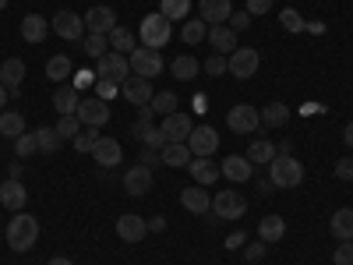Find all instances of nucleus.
<instances>
[{"mask_svg": "<svg viewBox=\"0 0 353 265\" xmlns=\"http://www.w3.org/2000/svg\"><path fill=\"white\" fill-rule=\"evenodd\" d=\"M36 241H39V219L28 213H18L8 223V244L14 251H28V248H36Z\"/></svg>", "mask_w": 353, "mask_h": 265, "instance_id": "nucleus-1", "label": "nucleus"}, {"mask_svg": "<svg viewBox=\"0 0 353 265\" xmlns=\"http://www.w3.org/2000/svg\"><path fill=\"white\" fill-rule=\"evenodd\" d=\"M138 36H141V43L149 46V50H163V46L170 43V36H173L170 18H163L159 11H156V14H145L141 25H138Z\"/></svg>", "mask_w": 353, "mask_h": 265, "instance_id": "nucleus-2", "label": "nucleus"}, {"mask_svg": "<svg viewBox=\"0 0 353 265\" xmlns=\"http://www.w3.org/2000/svg\"><path fill=\"white\" fill-rule=\"evenodd\" d=\"M269 181L276 184V188H297L301 181H304V166L293 159V156H279L276 153V159L269 163Z\"/></svg>", "mask_w": 353, "mask_h": 265, "instance_id": "nucleus-3", "label": "nucleus"}, {"mask_svg": "<svg viewBox=\"0 0 353 265\" xmlns=\"http://www.w3.org/2000/svg\"><path fill=\"white\" fill-rule=\"evenodd\" d=\"M258 68H261V57H258V50L254 46H237L230 57H226V71L237 78V81H248V78H254L258 75Z\"/></svg>", "mask_w": 353, "mask_h": 265, "instance_id": "nucleus-4", "label": "nucleus"}, {"mask_svg": "<svg viewBox=\"0 0 353 265\" xmlns=\"http://www.w3.org/2000/svg\"><path fill=\"white\" fill-rule=\"evenodd\" d=\"M128 61H131V75H138V78H159L163 75V57H159V50H149V46H134L131 53H128Z\"/></svg>", "mask_w": 353, "mask_h": 265, "instance_id": "nucleus-5", "label": "nucleus"}, {"mask_svg": "<svg viewBox=\"0 0 353 265\" xmlns=\"http://www.w3.org/2000/svg\"><path fill=\"white\" fill-rule=\"evenodd\" d=\"M96 78H106V81H117V85H124L128 78H131V61L124 53H106V57H99L96 61Z\"/></svg>", "mask_w": 353, "mask_h": 265, "instance_id": "nucleus-6", "label": "nucleus"}, {"mask_svg": "<svg viewBox=\"0 0 353 265\" xmlns=\"http://www.w3.org/2000/svg\"><path fill=\"white\" fill-rule=\"evenodd\" d=\"M226 124L233 128V135H251V131L261 128V113L251 103H237V106L226 113Z\"/></svg>", "mask_w": 353, "mask_h": 265, "instance_id": "nucleus-7", "label": "nucleus"}, {"mask_svg": "<svg viewBox=\"0 0 353 265\" xmlns=\"http://www.w3.org/2000/svg\"><path fill=\"white\" fill-rule=\"evenodd\" d=\"M212 213H216V219H241L244 213H248V198L241 195V191H219L216 198H212Z\"/></svg>", "mask_w": 353, "mask_h": 265, "instance_id": "nucleus-8", "label": "nucleus"}, {"mask_svg": "<svg viewBox=\"0 0 353 265\" xmlns=\"http://www.w3.org/2000/svg\"><path fill=\"white\" fill-rule=\"evenodd\" d=\"M74 117L81 121V128H103V124L110 121V106H106V99H99V96H88V99L78 103Z\"/></svg>", "mask_w": 353, "mask_h": 265, "instance_id": "nucleus-9", "label": "nucleus"}, {"mask_svg": "<svg viewBox=\"0 0 353 265\" xmlns=\"http://www.w3.org/2000/svg\"><path fill=\"white\" fill-rule=\"evenodd\" d=\"M50 28H53L61 39H81V36H85V18L74 14V11H57V14L50 18Z\"/></svg>", "mask_w": 353, "mask_h": 265, "instance_id": "nucleus-10", "label": "nucleus"}, {"mask_svg": "<svg viewBox=\"0 0 353 265\" xmlns=\"http://www.w3.org/2000/svg\"><path fill=\"white\" fill-rule=\"evenodd\" d=\"M152 184H156V177H152V170L149 166H131L128 173H124V191L131 195V198H141V195H149L152 191Z\"/></svg>", "mask_w": 353, "mask_h": 265, "instance_id": "nucleus-11", "label": "nucleus"}, {"mask_svg": "<svg viewBox=\"0 0 353 265\" xmlns=\"http://www.w3.org/2000/svg\"><path fill=\"white\" fill-rule=\"evenodd\" d=\"M188 149H191V156H212V153L219 149V135H216V128H209V124L194 128L191 138H188Z\"/></svg>", "mask_w": 353, "mask_h": 265, "instance_id": "nucleus-12", "label": "nucleus"}, {"mask_svg": "<svg viewBox=\"0 0 353 265\" xmlns=\"http://www.w3.org/2000/svg\"><path fill=\"white\" fill-rule=\"evenodd\" d=\"M121 92H124V99L131 103V106H149L152 103V81L149 78H138V75H131L124 85H121Z\"/></svg>", "mask_w": 353, "mask_h": 265, "instance_id": "nucleus-13", "label": "nucleus"}, {"mask_svg": "<svg viewBox=\"0 0 353 265\" xmlns=\"http://www.w3.org/2000/svg\"><path fill=\"white\" fill-rule=\"evenodd\" d=\"M219 173L226 177V181H233V184H244V181H251L254 163H251L248 156H226V159L219 163Z\"/></svg>", "mask_w": 353, "mask_h": 265, "instance_id": "nucleus-14", "label": "nucleus"}, {"mask_svg": "<svg viewBox=\"0 0 353 265\" xmlns=\"http://www.w3.org/2000/svg\"><path fill=\"white\" fill-rule=\"evenodd\" d=\"M145 233H149V219H141V216H134V213H128V216L117 219V237L128 241V244H138Z\"/></svg>", "mask_w": 353, "mask_h": 265, "instance_id": "nucleus-15", "label": "nucleus"}, {"mask_svg": "<svg viewBox=\"0 0 353 265\" xmlns=\"http://www.w3.org/2000/svg\"><path fill=\"white\" fill-rule=\"evenodd\" d=\"M85 28H92V32H99V36H110L113 28H117V14H113V8H106V4L88 8V14H85Z\"/></svg>", "mask_w": 353, "mask_h": 265, "instance_id": "nucleus-16", "label": "nucleus"}, {"mask_svg": "<svg viewBox=\"0 0 353 265\" xmlns=\"http://www.w3.org/2000/svg\"><path fill=\"white\" fill-rule=\"evenodd\" d=\"M159 131L166 135V141H188L191 131H194V124H191L188 113H170V117H163V128Z\"/></svg>", "mask_w": 353, "mask_h": 265, "instance_id": "nucleus-17", "label": "nucleus"}, {"mask_svg": "<svg viewBox=\"0 0 353 265\" xmlns=\"http://www.w3.org/2000/svg\"><path fill=\"white\" fill-rule=\"evenodd\" d=\"M25 202H28L25 184L14 181V177H8V181L0 184V205H4V209H11V213H21V209H25Z\"/></svg>", "mask_w": 353, "mask_h": 265, "instance_id": "nucleus-18", "label": "nucleus"}, {"mask_svg": "<svg viewBox=\"0 0 353 265\" xmlns=\"http://www.w3.org/2000/svg\"><path fill=\"white\" fill-rule=\"evenodd\" d=\"M121 156H124V149H121V141L117 138H110V135H99V141H96V149H92V159L99 163V166H117L121 163Z\"/></svg>", "mask_w": 353, "mask_h": 265, "instance_id": "nucleus-19", "label": "nucleus"}, {"mask_svg": "<svg viewBox=\"0 0 353 265\" xmlns=\"http://www.w3.org/2000/svg\"><path fill=\"white\" fill-rule=\"evenodd\" d=\"M181 205H184L188 213H194V216L212 213V198H209V191H205L201 184H194V188H184V191H181Z\"/></svg>", "mask_w": 353, "mask_h": 265, "instance_id": "nucleus-20", "label": "nucleus"}, {"mask_svg": "<svg viewBox=\"0 0 353 265\" xmlns=\"http://www.w3.org/2000/svg\"><path fill=\"white\" fill-rule=\"evenodd\" d=\"M188 170H191V177H194V181H198L201 188L216 184L219 177H223V173H219V163H212V156H194Z\"/></svg>", "mask_w": 353, "mask_h": 265, "instance_id": "nucleus-21", "label": "nucleus"}, {"mask_svg": "<svg viewBox=\"0 0 353 265\" xmlns=\"http://www.w3.org/2000/svg\"><path fill=\"white\" fill-rule=\"evenodd\" d=\"M209 46L223 57H230L233 50H237V32H233L230 25H212L209 28Z\"/></svg>", "mask_w": 353, "mask_h": 265, "instance_id": "nucleus-22", "label": "nucleus"}, {"mask_svg": "<svg viewBox=\"0 0 353 265\" xmlns=\"http://www.w3.org/2000/svg\"><path fill=\"white\" fill-rule=\"evenodd\" d=\"M198 8H201V21H209V25H226L233 14L230 0H201Z\"/></svg>", "mask_w": 353, "mask_h": 265, "instance_id": "nucleus-23", "label": "nucleus"}, {"mask_svg": "<svg viewBox=\"0 0 353 265\" xmlns=\"http://www.w3.org/2000/svg\"><path fill=\"white\" fill-rule=\"evenodd\" d=\"M46 32H50V21L43 14H25L21 18V39L25 43H43Z\"/></svg>", "mask_w": 353, "mask_h": 265, "instance_id": "nucleus-24", "label": "nucleus"}, {"mask_svg": "<svg viewBox=\"0 0 353 265\" xmlns=\"http://www.w3.org/2000/svg\"><path fill=\"white\" fill-rule=\"evenodd\" d=\"M159 156H163V163L173 166V170H176V166H191V159H194L191 149H188V141H166Z\"/></svg>", "mask_w": 353, "mask_h": 265, "instance_id": "nucleus-25", "label": "nucleus"}, {"mask_svg": "<svg viewBox=\"0 0 353 265\" xmlns=\"http://www.w3.org/2000/svg\"><path fill=\"white\" fill-rule=\"evenodd\" d=\"M283 233H286V219H283V216H265V219L258 223V241H261V244L283 241Z\"/></svg>", "mask_w": 353, "mask_h": 265, "instance_id": "nucleus-26", "label": "nucleus"}, {"mask_svg": "<svg viewBox=\"0 0 353 265\" xmlns=\"http://www.w3.org/2000/svg\"><path fill=\"white\" fill-rule=\"evenodd\" d=\"M21 78H25V64L18 61V57H8V61L0 64V85H4L8 92H14V88L21 85Z\"/></svg>", "mask_w": 353, "mask_h": 265, "instance_id": "nucleus-27", "label": "nucleus"}, {"mask_svg": "<svg viewBox=\"0 0 353 265\" xmlns=\"http://www.w3.org/2000/svg\"><path fill=\"white\" fill-rule=\"evenodd\" d=\"M78 103H81V96H78L74 85H61V88L53 92V106H57V113H61V117H64V113H74Z\"/></svg>", "mask_w": 353, "mask_h": 265, "instance_id": "nucleus-28", "label": "nucleus"}, {"mask_svg": "<svg viewBox=\"0 0 353 265\" xmlns=\"http://www.w3.org/2000/svg\"><path fill=\"white\" fill-rule=\"evenodd\" d=\"M329 230H332L336 241H353V209H339L329 219Z\"/></svg>", "mask_w": 353, "mask_h": 265, "instance_id": "nucleus-29", "label": "nucleus"}, {"mask_svg": "<svg viewBox=\"0 0 353 265\" xmlns=\"http://www.w3.org/2000/svg\"><path fill=\"white\" fill-rule=\"evenodd\" d=\"M170 71H173V78H176V81H194V78H198V71H201V64L194 61L191 53H184V57H176V61L170 64Z\"/></svg>", "mask_w": 353, "mask_h": 265, "instance_id": "nucleus-30", "label": "nucleus"}, {"mask_svg": "<svg viewBox=\"0 0 353 265\" xmlns=\"http://www.w3.org/2000/svg\"><path fill=\"white\" fill-rule=\"evenodd\" d=\"M131 131H134V135H138V138H141L145 145H149V149H156V153H163V145H166V135H163L159 128H152L149 121H138V124H134Z\"/></svg>", "mask_w": 353, "mask_h": 265, "instance_id": "nucleus-31", "label": "nucleus"}, {"mask_svg": "<svg viewBox=\"0 0 353 265\" xmlns=\"http://www.w3.org/2000/svg\"><path fill=\"white\" fill-rule=\"evenodd\" d=\"M71 75H74L71 57L57 53V57H50V61H46V78H53V81H64V78H71Z\"/></svg>", "mask_w": 353, "mask_h": 265, "instance_id": "nucleus-32", "label": "nucleus"}, {"mask_svg": "<svg viewBox=\"0 0 353 265\" xmlns=\"http://www.w3.org/2000/svg\"><path fill=\"white\" fill-rule=\"evenodd\" d=\"M286 121H290V106H286V103L261 106V124H265V128H283Z\"/></svg>", "mask_w": 353, "mask_h": 265, "instance_id": "nucleus-33", "label": "nucleus"}, {"mask_svg": "<svg viewBox=\"0 0 353 265\" xmlns=\"http://www.w3.org/2000/svg\"><path fill=\"white\" fill-rule=\"evenodd\" d=\"M106 39H110V50H113V53H124V57H128V53H131V50L138 46L134 32H128V28H121V25H117L113 32L106 36Z\"/></svg>", "mask_w": 353, "mask_h": 265, "instance_id": "nucleus-34", "label": "nucleus"}, {"mask_svg": "<svg viewBox=\"0 0 353 265\" xmlns=\"http://www.w3.org/2000/svg\"><path fill=\"white\" fill-rule=\"evenodd\" d=\"M0 135L4 138H18V135H25V117L21 113H0Z\"/></svg>", "mask_w": 353, "mask_h": 265, "instance_id": "nucleus-35", "label": "nucleus"}, {"mask_svg": "<svg viewBox=\"0 0 353 265\" xmlns=\"http://www.w3.org/2000/svg\"><path fill=\"white\" fill-rule=\"evenodd\" d=\"M188 11H191V0H163L159 4V14L170 18V21H184Z\"/></svg>", "mask_w": 353, "mask_h": 265, "instance_id": "nucleus-36", "label": "nucleus"}, {"mask_svg": "<svg viewBox=\"0 0 353 265\" xmlns=\"http://www.w3.org/2000/svg\"><path fill=\"white\" fill-rule=\"evenodd\" d=\"M248 159H251V163H272V159H276V145H272V141H251Z\"/></svg>", "mask_w": 353, "mask_h": 265, "instance_id": "nucleus-37", "label": "nucleus"}, {"mask_svg": "<svg viewBox=\"0 0 353 265\" xmlns=\"http://www.w3.org/2000/svg\"><path fill=\"white\" fill-rule=\"evenodd\" d=\"M36 141H39V153H57L64 138L57 135V128H39V131H36Z\"/></svg>", "mask_w": 353, "mask_h": 265, "instance_id": "nucleus-38", "label": "nucleus"}, {"mask_svg": "<svg viewBox=\"0 0 353 265\" xmlns=\"http://www.w3.org/2000/svg\"><path fill=\"white\" fill-rule=\"evenodd\" d=\"M149 106H152V113H163V117H170V113H176V92H156Z\"/></svg>", "mask_w": 353, "mask_h": 265, "instance_id": "nucleus-39", "label": "nucleus"}, {"mask_svg": "<svg viewBox=\"0 0 353 265\" xmlns=\"http://www.w3.org/2000/svg\"><path fill=\"white\" fill-rule=\"evenodd\" d=\"M88 57H96V61H99V57H106L110 53V39L106 36H99V32H92V36H88L85 39V46H81Z\"/></svg>", "mask_w": 353, "mask_h": 265, "instance_id": "nucleus-40", "label": "nucleus"}, {"mask_svg": "<svg viewBox=\"0 0 353 265\" xmlns=\"http://www.w3.org/2000/svg\"><path fill=\"white\" fill-rule=\"evenodd\" d=\"M71 141H74V149H78V153H92V149H96V141H99V135H96V128H81Z\"/></svg>", "mask_w": 353, "mask_h": 265, "instance_id": "nucleus-41", "label": "nucleus"}, {"mask_svg": "<svg viewBox=\"0 0 353 265\" xmlns=\"http://www.w3.org/2000/svg\"><path fill=\"white\" fill-rule=\"evenodd\" d=\"M279 21H283V28H286V32H304V28H307V21L301 18V11H293V8L279 11Z\"/></svg>", "mask_w": 353, "mask_h": 265, "instance_id": "nucleus-42", "label": "nucleus"}, {"mask_svg": "<svg viewBox=\"0 0 353 265\" xmlns=\"http://www.w3.org/2000/svg\"><path fill=\"white\" fill-rule=\"evenodd\" d=\"M181 39L188 43V46H198L201 39H205V21L198 18V21H184V32H181Z\"/></svg>", "mask_w": 353, "mask_h": 265, "instance_id": "nucleus-43", "label": "nucleus"}, {"mask_svg": "<svg viewBox=\"0 0 353 265\" xmlns=\"http://www.w3.org/2000/svg\"><path fill=\"white\" fill-rule=\"evenodd\" d=\"M78 131H81V121L74 113H64L61 121H57V135H61V138H74Z\"/></svg>", "mask_w": 353, "mask_h": 265, "instance_id": "nucleus-44", "label": "nucleus"}, {"mask_svg": "<svg viewBox=\"0 0 353 265\" xmlns=\"http://www.w3.org/2000/svg\"><path fill=\"white\" fill-rule=\"evenodd\" d=\"M36 149H39V141H36V135H28V131H25V135H18V138H14V153H18L21 159H25V156H32Z\"/></svg>", "mask_w": 353, "mask_h": 265, "instance_id": "nucleus-45", "label": "nucleus"}, {"mask_svg": "<svg viewBox=\"0 0 353 265\" xmlns=\"http://www.w3.org/2000/svg\"><path fill=\"white\" fill-rule=\"evenodd\" d=\"M336 265H353V241H339V248L332 251Z\"/></svg>", "mask_w": 353, "mask_h": 265, "instance_id": "nucleus-46", "label": "nucleus"}, {"mask_svg": "<svg viewBox=\"0 0 353 265\" xmlns=\"http://www.w3.org/2000/svg\"><path fill=\"white\" fill-rule=\"evenodd\" d=\"M117 92H121V85H117V81H106V78H99V81H96V96H99V99H106V103H110Z\"/></svg>", "mask_w": 353, "mask_h": 265, "instance_id": "nucleus-47", "label": "nucleus"}, {"mask_svg": "<svg viewBox=\"0 0 353 265\" xmlns=\"http://www.w3.org/2000/svg\"><path fill=\"white\" fill-rule=\"evenodd\" d=\"M71 78H74L71 85L78 88V92H81V88H92V85L99 81V78H96V71H78V75H71Z\"/></svg>", "mask_w": 353, "mask_h": 265, "instance_id": "nucleus-48", "label": "nucleus"}, {"mask_svg": "<svg viewBox=\"0 0 353 265\" xmlns=\"http://www.w3.org/2000/svg\"><path fill=\"white\" fill-rule=\"evenodd\" d=\"M226 71V57L223 53H212L209 61H205V75H223Z\"/></svg>", "mask_w": 353, "mask_h": 265, "instance_id": "nucleus-49", "label": "nucleus"}, {"mask_svg": "<svg viewBox=\"0 0 353 265\" xmlns=\"http://www.w3.org/2000/svg\"><path fill=\"white\" fill-rule=\"evenodd\" d=\"M248 25H251V14L248 11H233L230 14V28H233V32H244Z\"/></svg>", "mask_w": 353, "mask_h": 265, "instance_id": "nucleus-50", "label": "nucleus"}, {"mask_svg": "<svg viewBox=\"0 0 353 265\" xmlns=\"http://www.w3.org/2000/svg\"><path fill=\"white\" fill-rule=\"evenodd\" d=\"M138 163H141V166H149V170H152L156 163H163V156H159L156 149H149V145H145V149H141V159H138Z\"/></svg>", "mask_w": 353, "mask_h": 265, "instance_id": "nucleus-51", "label": "nucleus"}, {"mask_svg": "<svg viewBox=\"0 0 353 265\" xmlns=\"http://www.w3.org/2000/svg\"><path fill=\"white\" fill-rule=\"evenodd\" d=\"M336 177L339 181H353V159H339L336 163Z\"/></svg>", "mask_w": 353, "mask_h": 265, "instance_id": "nucleus-52", "label": "nucleus"}, {"mask_svg": "<svg viewBox=\"0 0 353 265\" xmlns=\"http://www.w3.org/2000/svg\"><path fill=\"white\" fill-rule=\"evenodd\" d=\"M272 8V0H248V14H265Z\"/></svg>", "mask_w": 353, "mask_h": 265, "instance_id": "nucleus-53", "label": "nucleus"}, {"mask_svg": "<svg viewBox=\"0 0 353 265\" xmlns=\"http://www.w3.org/2000/svg\"><path fill=\"white\" fill-rule=\"evenodd\" d=\"M244 258H248V262H261V258H265V248H261V241H258V244H251V248L244 251Z\"/></svg>", "mask_w": 353, "mask_h": 265, "instance_id": "nucleus-54", "label": "nucleus"}, {"mask_svg": "<svg viewBox=\"0 0 353 265\" xmlns=\"http://www.w3.org/2000/svg\"><path fill=\"white\" fill-rule=\"evenodd\" d=\"M226 248L233 251V248H244V230H233L230 237H226Z\"/></svg>", "mask_w": 353, "mask_h": 265, "instance_id": "nucleus-55", "label": "nucleus"}, {"mask_svg": "<svg viewBox=\"0 0 353 265\" xmlns=\"http://www.w3.org/2000/svg\"><path fill=\"white\" fill-rule=\"evenodd\" d=\"M149 230H156V233H159V230H166V216H156V219H149Z\"/></svg>", "mask_w": 353, "mask_h": 265, "instance_id": "nucleus-56", "label": "nucleus"}, {"mask_svg": "<svg viewBox=\"0 0 353 265\" xmlns=\"http://www.w3.org/2000/svg\"><path fill=\"white\" fill-rule=\"evenodd\" d=\"M194 110L205 113V110H209V99H205V96H194Z\"/></svg>", "mask_w": 353, "mask_h": 265, "instance_id": "nucleus-57", "label": "nucleus"}, {"mask_svg": "<svg viewBox=\"0 0 353 265\" xmlns=\"http://www.w3.org/2000/svg\"><path fill=\"white\" fill-rule=\"evenodd\" d=\"M343 141H346V145H350V149H353V121L346 124V131H343Z\"/></svg>", "mask_w": 353, "mask_h": 265, "instance_id": "nucleus-58", "label": "nucleus"}, {"mask_svg": "<svg viewBox=\"0 0 353 265\" xmlns=\"http://www.w3.org/2000/svg\"><path fill=\"white\" fill-rule=\"evenodd\" d=\"M258 191H261V195H272V191H276V184H272V181H261V184H258Z\"/></svg>", "mask_w": 353, "mask_h": 265, "instance_id": "nucleus-59", "label": "nucleus"}, {"mask_svg": "<svg viewBox=\"0 0 353 265\" xmlns=\"http://www.w3.org/2000/svg\"><path fill=\"white\" fill-rule=\"evenodd\" d=\"M4 106H8V88L0 85V110H4Z\"/></svg>", "mask_w": 353, "mask_h": 265, "instance_id": "nucleus-60", "label": "nucleus"}, {"mask_svg": "<svg viewBox=\"0 0 353 265\" xmlns=\"http://www.w3.org/2000/svg\"><path fill=\"white\" fill-rule=\"evenodd\" d=\"M50 265H74L71 258H50Z\"/></svg>", "mask_w": 353, "mask_h": 265, "instance_id": "nucleus-61", "label": "nucleus"}, {"mask_svg": "<svg viewBox=\"0 0 353 265\" xmlns=\"http://www.w3.org/2000/svg\"><path fill=\"white\" fill-rule=\"evenodd\" d=\"M4 8H8V0H0V11H4Z\"/></svg>", "mask_w": 353, "mask_h": 265, "instance_id": "nucleus-62", "label": "nucleus"}]
</instances>
